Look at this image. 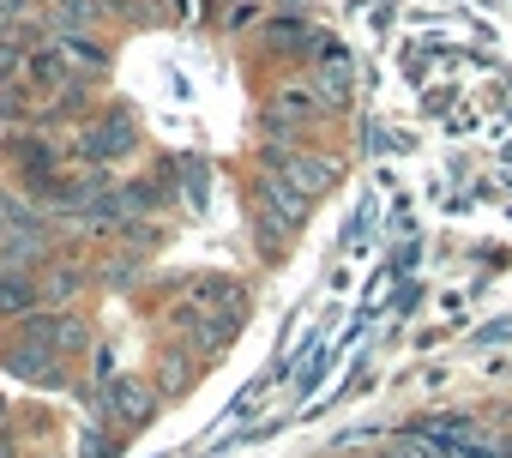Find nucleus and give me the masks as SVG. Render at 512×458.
Segmentation results:
<instances>
[{"label": "nucleus", "mask_w": 512, "mask_h": 458, "mask_svg": "<svg viewBox=\"0 0 512 458\" xmlns=\"http://www.w3.org/2000/svg\"><path fill=\"white\" fill-rule=\"evenodd\" d=\"M79 151H85V157H97V163H103V157L133 151V121H127V115H109L103 127H91V133L79 139Z\"/></svg>", "instance_id": "nucleus-1"}, {"label": "nucleus", "mask_w": 512, "mask_h": 458, "mask_svg": "<svg viewBox=\"0 0 512 458\" xmlns=\"http://www.w3.org/2000/svg\"><path fill=\"white\" fill-rule=\"evenodd\" d=\"M7 368L25 374V380H61V356H55L49 344H37V338H31V344H13V350H7Z\"/></svg>", "instance_id": "nucleus-2"}, {"label": "nucleus", "mask_w": 512, "mask_h": 458, "mask_svg": "<svg viewBox=\"0 0 512 458\" xmlns=\"http://www.w3.org/2000/svg\"><path fill=\"white\" fill-rule=\"evenodd\" d=\"M31 302H37V284L19 266H0V314H31Z\"/></svg>", "instance_id": "nucleus-3"}]
</instances>
